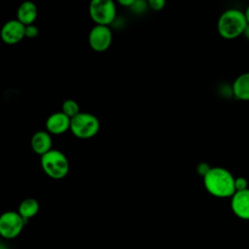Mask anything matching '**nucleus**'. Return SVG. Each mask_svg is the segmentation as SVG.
Wrapping results in <instances>:
<instances>
[{
	"mask_svg": "<svg viewBox=\"0 0 249 249\" xmlns=\"http://www.w3.org/2000/svg\"><path fill=\"white\" fill-rule=\"evenodd\" d=\"M0 249H9V248H7L3 243L0 242Z\"/></svg>",
	"mask_w": 249,
	"mask_h": 249,
	"instance_id": "24",
	"label": "nucleus"
},
{
	"mask_svg": "<svg viewBox=\"0 0 249 249\" xmlns=\"http://www.w3.org/2000/svg\"><path fill=\"white\" fill-rule=\"evenodd\" d=\"M89 12L91 19L97 25L109 26L116 18L117 9L111 0H92L89 3Z\"/></svg>",
	"mask_w": 249,
	"mask_h": 249,
	"instance_id": "5",
	"label": "nucleus"
},
{
	"mask_svg": "<svg viewBox=\"0 0 249 249\" xmlns=\"http://www.w3.org/2000/svg\"><path fill=\"white\" fill-rule=\"evenodd\" d=\"M234 188H235V192L247 189L248 188L247 180L244 177L234 178Z\"/></svg>",
	"mask_w": 249,
	"mask_h": 249,
	"instance_id": "17",
	"label": "nucleus"
},
{
	"mask_svg": "<svg viewBox=\"0 0 249 249\" xmlns=\"http://www.w3.org/2000/svg\"><path fill=\"white\" fill-rule=\"evenodd\" d=\"M231 207L238 218L249 220V188L237 191L232 195Z\"/></svg>",
	"mask_w": 249,
	"mask_h": 249,
	"instance_id": "9",
	"label": "nucleus"
},
{
	"mask_svg": "<svg viewBox=\"0 0 249 249\" xmlns=\"http://www.w3.org/2000/svg\"><path fill=\"white\" fill-rule=\"evenodd\" d=\"M113 39L109 26L95 24L89 33V47L95 52H104L111 46Z\"/></svg>",
	"mask_w": 249,
	"mask_h": 249,
	"instance_id": "7",
	"label": "nucleus"
},
{
	"mask_svg": "<svg viewBox=\"0 0 249 249\" xmlns=\"http://www.w3.org/2000/svg\"><path fill=\"white\" fill-rule=\"evenodd\" d=\"M247 26L244 13L238 9H229L219 18L218 33L225 39H234L243 34Z\"/></svg>",
	"mask_w": 249,
	"mask_h": 249,
	"instance_id": "2",
	"label": "nucleus"
},
{
	"mask_svg": "<svg viewBox=\"0 0 249 249\" xmlns=\"http://www.w3.org/2000/svg\"><path fill=\"white\" fill-rule=\"evenodd\" d=\"M24 27L18 19H10L6 21L0 30V36L3 42L14 45L20 42L24 38Z\"/></svg>",
	"mask_w": 249,
	"mask_h": 249,
	"instance_id": "8",
	"label": "nucleus"
},
{
	"mask_svg": "<svg viewBox=\"0 0 249 249\" xmlns=\"http://www.w3.org/2000/svg\"><path fill=\"white\" fill-rule=\"evenodd\" d=\"M39 34V28L34 24L25 25L24 27V37L27 38H35Z\"/></svg>",
	"mask_w": 249,
	"mask_h": 249,
	"instance_id": "16",
	"label": "nucleus"
},
{
	"mask_svg": "<svg viewBox=\"0 0 249 249\" xmlns=\"http://www.w3.org/2000/svg\"><path fill=\"white\" fill-rule=\"evenodd\" d=\"M31 149L40 157L52 150V137L47 130H38L34 132L30 140Z\"/></svg>",
	"mask_w": 249,
	"mask_h": 249,
	"instance_id": "11",
	"label": "nucleus"
},
{
	"mask_svg": "<svg viewBox=\"0 0 249 249\" xmlns=\"http://www.w3.org/2000/svg\"><path fill=\"white\" fill-rule=\"evenodd\" d=\"M100 128V123L96 116L80 112L70 119V130L78 138L88 139L97 134Z\"/></svg>",
	"mask_w": 249,
	"mask_h": 249,
	"instance_id": "4",
	"label": "nucleus"
},
{
	"mask_svg": "<svg viewBox=\"0 0 249 249\" xmlns=\"http://www.w3.org/2000/svg\"><path fill=\"white\" fill-rule=\"evenodd\" d=\"M232 94L239 100L249 101V72L239 75L232 83Z\"/></svg>",
	"mask_w": 249,
	"mask_h": 249,
	"instance_id": "13",
	"label": "nucleus"
},
{
	"mask_svg": "<svg viewBox=\"0 0 249 249\" xmlns=\"http://www.w3.org/2000/svg\"><path fill=\"white\" fill-rule=\"evenodd\" d=\"M244 13V16H245V18H246V21H247V24H249V5L247 6L245 12Z\"/></svg>",
	"mask_w": 249,
	"mask_h": 249,
	"instance_id": "22",
	"label": "nucleus"
},
{
	"mask_svg": "<svg viewBox=\"0 0 249 249\" xmlns=\"http://www.w3.org/2000/svg\"><path fill=\"white\" fill-rule=\"evenodd\" d=\"M46 128L50 134H62L70 128V119L61 111L54 112L47 118Z\"/></svg>",
	"mask_w": 249,
	"mask_h": 249,
	"instance_id": "10",
	"label": "nucleus"
},
{
	"mask_svg": "<svg viewBox=\"0 0 249 249\" xmlns=\"http://www.w3.org/2000/svg\"><path fill=\"white\" fill-rule=\"evenodd\" d=\"M41 167L49 177L59 180L68 174L70 164L64 153L52 149L41 156Z\"/></svg>",
	"mask_w": 249,
	"mask_h": 249,
	"instance_id": "3",
	"label": "nucleus"
},
{
	"mask_svg": "<svg viewBox=\"0 0 249 249\" xmlns=\"http://www.w3.org/2000/svg\"><path fill=\"white\" fill-rule=\"evenodd\" d=\"M206 191L216 197H231L235 193L234 177L226 168L210 167L203 176Z\"/></svg>",
	"mask_w": 249,
	"mask_h": 249,
	"instance_id": "1",
	"label": "nucleus"
},
{
	"mask_svg": "<svg viewBox=\"0 0 249 249\" xmlns=\"http://www.w3.org/2000/svg\"><path fill=\"white\" fill-rule=\"evenodd\" d=\"M147 4L152 10L160 11L161 9H163V7L165 5V1H163V0H150Z\"/></svg>",
	"mask_w": 249,
	"mask_h": 249,
	"instance_id": "18",
	"label": "nucleus"
},
{
	"mask_svg": "<svg viewBox=\"0 0 249 249\" xmlns=\"http://www.w3.org/2000/svg\"><path fill=\"white\" fill-rule=\"evenodd\" d=\"M243 35L249 40V24H247V26H246V28H245V30L243 32Z\"/></svg>",
	"mask_w": 249,
	"mask_h": 249,
	"instance_id": "23",
	"label": "nucleus"
},
{
	"mask_svg": "<svg viewBox=\"0 0 249 249\" xmlns=\"http://www.w3.org/2000/svg\"><path fill=\"white\" fill-rule=\"evenodd\" d=\"M146 5H148L147 3H144L143 1H134L133 5L130 7V9L135 12V13H142L146 10Z\"/></svg>",
	"mask_w": 249,
	"mask_h": 249,
	"instance_id": "19",
	"label": "nucleus"
},
{
	"mask_svg": "<svg viewBox=\"0 0 249 249\" xmlns=\"http://www.w3.org/2000/svg\"><path fill=\"white\" fill-rule=\"evenodd\" d=\"M61 112L71 119L80 113V106L74 99H66L62 102Z\"/></svg>",
	"mask_w": 249,
	"mask_h": 249,
	"instance_id": "15",
	"label": "nucleus"
},
{
	"mask_svg": "<svg viewBox=\"0 0 249 249\" xmlns=\"http://www.w3.org/2000/svg\"><path fill=\"white\" fill-rule=\"evenodd\" d=\"M210 169V166H208V164H206L205 162H201L198 164L197 166V172L203 177L204 174Z\"/></svg>",
	"mask_w": 249,
	"mask_h": 249,
	"instance_id": "20",
	"label": "nucleus"
},
{
	"mask_svg": "<svg viewBox=\"0 0 249 249\" xmlns=\"http://www.w3.org/2000/svg\"><path fill=\"white\" fill-rule=\"evenodd\" d=\"M39 208H40L39 202L35 198L28 197V198L23 199L19 203L18 213L20 215V217L26 223L29 219H31L37 215V213L39 212Z\"/></svg>",
	"mask_w": 249,
	"mask_h": 249,
	"instance_id": "14",
	"label": "nucleus"
},
{
	"mask_svg": "<svg viewBox=\"0 0 249 249\" xmlns=\"http://www.w3.org/2000/svg\"><path fill=\"white\" fill-rule=\"evenodd\" d=\"M25 224L18 211H6L0 215V235L6 239H14L20 234Z\"/></svg>",
	"mask_w": 249,
	"mask_h": 249,
	"instance_id": "6",
	"label": "nucleus"
},
{
	"mask_svg": "<svg viewBox=\"0 0 249 249\" xmlns=\"http://www.w3.org/2000/svg\"><path fill=\"white\" fill-rule=\"evenodd\" d=\"M119 3H120L122 6H124V7H128V8H130V7L133 5L134 1H133V0H120V1H119Z\"/></svg>",
	"mask_w": 249,
	"mask_h": 249,
	"instance_id": "21",
	"label": "nucleus"
},
{
	"mask_svg": "<svg viewBox=\"0 0 249 249\" xmlns=\"http://www.w3.org/2000/svg\"><path fill=\"white\" fill-rule=\"evenodd\" d=\"M38 15L36 5L31 1L22 2L17 10V19L23 25L33 24Z\"/></svg>",
	"mask_w": 249,
	"mask_h": 249,
	"instance_id": "12",
	"label": "nucleus"
}]
</instances>
